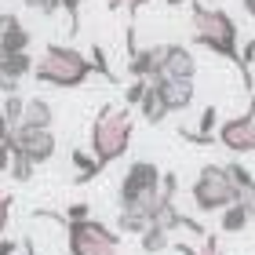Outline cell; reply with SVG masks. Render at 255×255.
<instances>
[{
  "mask_svg": "<svg viewBox=\"0 0 255 255\" xmlns=\"http://www.w3.org/2000/svg\"><path fill=\"white\" fill-rule=\"evenodd\" d=\"M252 226V215L245 212V204H230L223 215H219V230L223 234H245Z\"/></svg>",
  "mask_w": 255,
  "mask_h": 255,
  "instance_id": "obj_17",
  "label": "cell"
},
{
  "mask_svg": "<svg viewBox=\"0 0 255 255\" xmlns=\"http://www.w3.org/2000/svg\"><path fill=\"white\" fill-rule=\"evenodd\" d=\"M146 4H149V0H106V7H110V11H117V7H128L131 15H135L138 7H146Z\"/></svg>",
  "mask_w": 255,
  "mask_h": 255,
  "instance_id": "obj_30",
  "label": "cell"
},
{
  "mask_svg": "<svg viewBox=\"0 0 255 255\" xmlns=\"http://www.w3.org/2000/svg\"><path fill=\"white\" fill-rule=\"evenodd\" d=\"M146 91H149V80H131L128 91H124V102H128L131 110H138V102L146 99Z\"/></svg>",
  "mask_w": 255,
  "mask_h": 255,
  "instance_id": "obj_23",
  "label": "cell"
},
{
  "mask_svg": "<svg viewBox=\"0 0 255 255\" xmlns=\"http://www.w3.org/2000/svg\"><path fill=\"white\" fill-rule=\"evenodd\" d=\"M160 171L153 160H131L121 179V190H117V204L124 212H142L153 219L157 215V204H160Z\"/></svg>",
  "mask_w": 255,
  "mask_h": 255,
  "instance_id": "obj_4",
  "label": "cell"
},
{
  "mask_svg": "<svg viewBox=\"0 0 255 255\" xmlns=\"http://www.w3.org/2000/svg\"><path fill=\"white\" fill-rule=\"evenodd\" d=\"M55 124V106L48 99L33 95L26 99V117H22V128H51Z\"/></svg>",
  "mask_w": 255,
  "mask_h": 255,
  "instance_id": "obj_14",
  "label": "cell"
},
{
  "mask_svg": "<svg viewBox=\"0 0 255 255\" xmlns=\"http://www.w3.org/2000/svg\"><path fill=\"white\" fill-rule=\"evenodd\" d=\"M33 171H37V164H33L29 157H22V153H15V149H11V168H7V175L15 179V182H29Z\"/></svg>",
  "mask_w": 255,
  "mask_h": 255,
  "instance_id": "obj_20",
  "label": "cell"
},
{
  "mask_svg": "<svg viewBox=\"0 0 255 255\" xmlns=\"http://www.w3.org/2000/svg\"><path fill=\"white\" fill-rule=\"evenodd\" d=\"M37 219H55V223L66 226L69 255H121V234L110 230L106 223H99V219L66 223V215H55V212H37Z\"/></svg>",
  "mask_w": 255,
  "mask_h": 255,
  "instance_id": "obj_5",
  "label": "cell"
},
{
  "mask_svg": "<svg viewBox=\"0 0 255 255\" xmlns=\"http://www.w3.org/2000/svg\"><path fill=\"white\" fill-rule=\"evenodd\" d=\"M131 131H135V121L124 106H102L95 113V124H91V157H95V164L102 171L128 153Z\"/></svg>",
  "mask_w": 255,
  "mask_h": 255,
  "instance_id": "obj_1",
  "label": "cell"
},
{
  "mask_svg": "<svg viewBox=\"0 0 255 255\" xmlns=\"http://www.w3.org/2000/svg\"><path fill=\"white\" fill-rule=\"evenodd\" d=\"M190 197L197 212H215V215H223L230 204H237V186L230 179L226 164H204L190 186Z\"/></svg>",
  "mask_w": 255,
  "mask_h": 255,
  "instance_id": "obj_6",
  "label": "cell"
},
{
  "mask_svg": "<svg viewBox=\"0 0 255 255\" xmlns=\"http://www.w3.org/2000/svg\"><path fill=\"white\" fill-rule=\"evenodd\" d=\"M175 241H171L168 230H160V226H149L142 237H138V248H142L146 255H160V252H168Z\"/></svg>",
  "mask_w": 255,
  "mask_h": 255,
  "instance_id": "obj_18",
  "label": "cell"
},
{
  "mask_svg": "<svg viewBox=\"0 0 255 255\" xmlns=\"http://www.w3.org/2000/svg\"><path fill=\"white\" fill-rule=\"evenodd\" d=\"M33 62L29 51L26 55H0V91L4 95H18V84L26 77H33Z\"/></svg>",
  "mask_w": 255,
  "mask_h": 255,
  "instance_id": "obj_10",
  "label": "cell"
},
{
  "mask_svg": "<svg viewBox=\"0 0 255 255\" xmlns=\"http://www.w3.org/2000/svg\"><path fill=\"white\" fill-rule=\"evenodd\" d=\"M80 4H88V0H62V11L69 15V29H73V33L80 26Z\"/></svg>",
  "mask_w": 255,
  "mask_h": 255,
  "instance_id": "obj_26",
  "label": "cell"
},
{
  "mask_svg": "<svg viewBox=\"0 0 255 255\" xmlns=\"http://www.w3.org/2000/svg\"><path fill=\"white\" fill-rule=\"evenodd\" d=\"M0 117L11 124V131H15V128H22V117H26V99H22V95H4Z\"/></svg>",
  "mask_w": 255,
  "mask_h": 255,
  "instance_id": "obj_19",
  "label": "cell"
},
{
  "mask_svg": "<svg viewBox=\"0 0 255 255\" xmlns=\"http://www.w3.org/2000/svg\"><path fill=\"white\" fill-rule=\"evenodd\" d=\"M91 73H95L91 59L80 55L77 48H69V44H48L37 66H33V77L51 88H80Z\"/></svg>",
  "mask_w": 255,
  "mask_h": 255,
  "instance_id": "obj_3",
  "label": "cell"
},
{
  "mask_svg": "<svg viewBox=\"0 0 255 255\" xmlns=\"http://www.w3.org/2000/svg\"><path fill=\"white\" fill-rule=\"evenodd\" d=\"M197 255H226V252L219 248V241H215V234H208V237L201 241V248H197Z\"/></svg>",
  "mask_w": 255,
  "mask_h": 255,
  "instance_id": "obj_29",
  "label": "cell"
},
{
  "mask_svg": "<svg viewBox=\"0 0 255 255\" xmlns=\"http://www.w3.org/2000/svg\"><path fill=\"white\" fill-rule=\"evenodd\" d=\"M219 146L230 149V153H255V95L248 102L245 113H237V117H226L219 124Z\"/></svg>",
  "mask_w": 255,
  "mask_h": 255,
  "instance_id": "obj_7",
  "label": "cell"
},
{
  "mask_svg": "<svg viewBox=\"0 0 255 255\" xmlns=\"http://www.w3.org/2000/svg\"><path fill=\"white\" fill-rule=\"evenodd\" d=\"M69 160H73V182H77V186H88L91 179H99V175H102V168L95 164V157L84 153L80 146L73 149V153H69Z\"/></svg>",
  "mask_w": 255,
  "mask_h": 255,
  "instance_id": "obj_15",
  "label": "cell"
},
{
  "mask_svg": "<svg viewBox=\"0 0 255 255\" xmlns=\"http://www.w3.org/2000/svg\"><path fill=\"white\" fill-rule=\"evenodd\" d=\"M219 124H223V121H219V110H215V106H204L197 131H201V135H215V131H219Z\"/></svg>",
  "mask_w": 255,
  "mask_h": 255,
  "instance_id": "obj_24",
  "label": "cell"
},
{
  "mask_svg": "<svg viewBox=\"0 0 255 255\" xmlns=\"http://www.w3.org/2000/svg\"><path fill=\"white\" fill-rule=\"evenodd\" d=\"M149 84H153V88H157V95L164 99L168 113H182V110H190V106H193V99H197V84H193V80H149Z\"/></svg>",
  "mask_w": 255,
  "mask_h": 255,
  "instance_id": "obj_11",
  "label": "cell"
},
{
  "mask_svg": "<svg viewBox=\"0 0 255 255\" xmlns=\"http://www.w3.org/2000/svg\"><path fill=\"white\" fill-rule=\"evenodd\" d=\"M11 168V142L0 146V171H7Z\"/></svg>",
  "mask_w": 255,
  "mask_h": 255,
  "instance_id": "obj_32",
  "label": "cell"
},
{
  "mask_svg": "<svg viewBox=\"0 0 255 255\" xmlns=\"http://www.w3.org/2000/svg\"><path fill=\"white\" fill-rule=\"evenodd\" d=\"M164 4H168V7H179V4H186V0H164Z\"/></svg>",
  "mask_w": 255,
  "mask_h": 255,
  "instance_id": "obj_35",
  "label": "cell"
},
{
  "mask_svg": "<svg viewBox=\"0 0 255 255\" xmlns=\"http://www.w3.org/2000/svg\"><path fill=\"white\" fill-rule=\"evenodd\" d=\"M77 219H91V204H84V201L69 204L66 208V223H77Z\"/></svg>",
  "mask_w": 255,
  "mask_h": 255,
  "instance_id": "obj_27",
  "label": "cell"
},
{
  "mask_svg": "<svg viewBox=\"0 0 255 255\" xmlns=\"http://www.w3.org/2000/svg\"><path fill=\"white\" fill-rule=\"evenodd\" d=\"M241 4H245V11H248V15L255 18V0H241Z\"/></svg>",
  "mask_w": 255,
  "mask_h": 255,
  "instance_id": "obj_34",
  "label": "cell"
},
{
  "mask_svg": "<svg viewBox=\"0 0 255 255\" xmlns=\"http://www.w3.org/2000/svg\"><path fill=\"white\" fill-rule=\"evenodd\" d=\"M138 117H142L146 124H164L171 113H168V106H164V99L157 95V88L149 84V91H146V99L138 102Z\"/></svg>",
  "mask_w": 255,
  "mask_h": 255,
  "instance_id": "obj_16",
  "label": "cell"
},
{
  "mask_svg": "<svg viewBox=\"0 0 255 255\" xmlns=\"http://www.w3.org/2000/svg\"><path fill=\"white\" fill-rule=\"evenodd\" d=\"M4 142H11V124L0 117V146H4Z\"/></svg>",
  "mask_w": 255,
  "mask_h": 255,
  "instance_id": "obj_33",
  "label": "cell"
},
{
  "mask_svg": "<svg viewBox=\"0 0 255 255\" xmlns=\"http://www.w3.org/2000/svg\"><path fill=\"white\" fill-rule=\"evenodd\" d=\"M11 149L22 157H29L33 164H48L55 157V149H59V138H55L51 128H15L11 131Z\"/></svg>",
  "mask_w": 255,
  "mask_h": 255,
  "instance_id": "obj_8",
  "label": "cell"
},
{
  "mask_svg": "<svg viewBox=\"0 0 255 255\" xmlns=\"http://www.w3.org/2000/svg\"><path fill=\"white\" fill-rule=\"evenodd\" d=\"M160 80H197V59L186 44H168Z\"/></svg>",
  "mask_w": 255,
  "mask_h": 255,
  "instance_id": "obj_12",
  "label": "cell"
},
{
  "mask_svg": "<svg viewBox=\"0 0 255 255\" xmlns=\"http://www.w3.org/2000/svg\"><path fill=\"white\" fill-rule=\"evenodd\" d=\"M26 7H33L37 15H55V11L62 7V0H22Z\"/></svg>",
  "mask_w": 255,
  "mask_h": 255,
  "instance_id": "obj_25",
  "label": "cell"
},
{
  "mask_svg": "<svg viewBox=\"0 0 255 255\" xmlns=\"http://www.w3.org/2000/svg\"><path fill=\"white\" fill-rule=\"evenodd\" d=\"M226 171H230V179H234V186H237V204H245V212L255 223V175L241 160H226Z\"/></svg>",
  "mask_w": 255,
  "mask_h": 255,
  "instance_id": "obj_13",
  "label": "cell"
},
{
  "mask_svg": "<svg viewBox=\"0 0 255 255\" xmlns=\"http://www.w3.org/2000/svg\"><path fill=\"white\" fill-rule=\"evenodd\" d=\"M252 62H255V40H245V44H241V80H245V88L248 91H255L252 88Z\"/></svg>",
  "mask_w": 255,
  "mask_h": 255,
  "instance_id": "obj_21",
  "label": "cell"
},
{
  "mask_svg": "<svg viewBox=\"0 0 255 255\" xmlns=\"http://www.w3.org/2000/svg\"><path fill=\"white\" fill-rule=\"evenodd\" d=\"M18 252V241H11V237H0V255H15Z\"/></svg>",
  "mask_w": 255,
  "mask_h": 255,
  "instance_id": "obj_31",
  "label": "cell"
},
{
  "mask_svg": "<svg viewBox=\"0 0 255 255\" xmlns=\"http://www.w3.org/2000/svg\"><path fill=\"white\" fill-rule=\"evenodd\" d=\"M7 219H11V193L0 190V237H4V230H7Z\"/></svg>",
  "mask_w": 255,
  "mask_h": 255,
  "instance_id": "obj_28",
  "label": "cell"
},
{
  "mask_svg": "<svg viewBox=\"0 0 255 255\" xmlns=\"http://www.w3.org/2000/svg\"><path fill=\"white\" fill-rule=\"evenodd\" d=\"M91 66H95V73H99V77H106L110 84H117V73H113V69H110V62H106V51H102L99 44H95V48H91Z\"/></svg>",
  "mask_w": 255,
  "mask_h": 255,
  "instance_id": "obj_22",
  "label": "cell"
},
{
  "mask_svg": "<svg viewBox=\"0 0 255 255\" xmlns=\"http://www.w3.org/2000/svg\"><path fill=\"white\" fill-rule=\"evenodd\" d=\"M29 29L22 26L18 15L0 11V55H26L29 51Z\"/></svg>",
  "mask_w": 255,
  "mask_h": 255,
  "instance_id": "obj_9",
  "label": "cell"
},
{
  "mask_svg": "<svg viewBox=\"0 0 255 255\" xmlns=\"http://www.w3.org/2000/svg\"><path fill=\"white\" fill-rule=\"evenodd\" d=\"M190 26H193V40L201 48L223 55L226 62L241 66V33H237V22L219 7H204L197 4L190 11Z\"/></svg>",
  "mask_w": 255,
  "mask_h": 255,
  "instance_id": "obj_2",
  "label": "cell"
}]
</instances>
